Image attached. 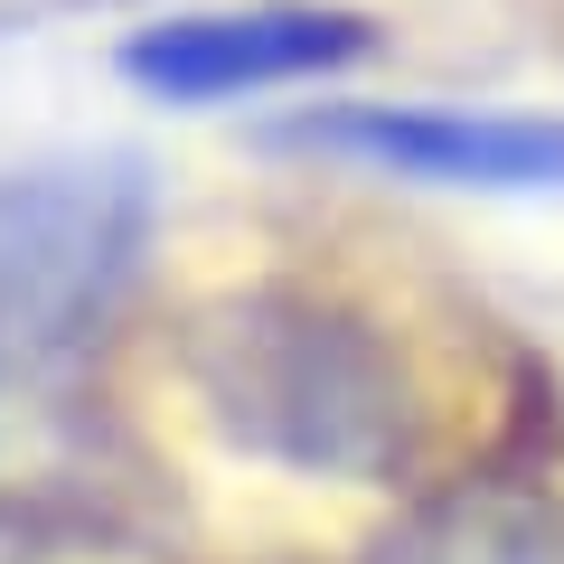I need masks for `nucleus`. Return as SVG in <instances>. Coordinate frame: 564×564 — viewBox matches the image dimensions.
<instances>
[{
    "mask_svg": "<svg viewBox=\"0 0 564 564\" xmlns=\"http://www.w3.org/2000/svg\"><path fill=\"white\" fill-rule=\"evenodd\" d=\"M188 377L226 443L321 480H395L423 443L404 358L321 292H226L188 329Z\"/></svg>",
    "mask_w": 564,
    "mask_h": 564,
    "instance_id": "obj_1",
    "label": "nucleus"
},
{
    "mask_svg": "<svg viewBox=\"0 0 564 564\" xmlns=\"http://www.w3.org/2000/svg\"><path fill=\"white\" fill-rule=\"evenodd\" d=\"M151 245V170L122 151L29 161L0 180V358L76 348Z\"/></svg>",
    "mask_w": 564,
    "mask_h": 564,
    "instance_id": "obj_2",
    "label": "nucleus"
},
{
    "mask_svg": "<svg viewBox=\"0 0 564 564\" xmlns=\"http://www.w3.org/2000/svg\"><path fill=\"white\" fill-rule=\"evenodd\" d=\"M292 151L367 161L433 188H564V113H489V104H321L282 122Z\"/></svg>",
    "mask_w": 564,
    "mask_h": 564,
    "instance_id": "obj_3",
    "label": "nucleus"
},
{
    "mask_svg": "<svg viewBox=\"0 0 564 564\" xmlns=\"http://www.w3.org/2000/svg\"><path fill=\"white\" fill-rule=\"evenodd\" d=\"M377 47V20L358 10H311V0H263V10H180L122 39V76L170 104L263 95V85L339 76Z\"/></svg>",
    "mask_w": 564,
    "mask_h": 564,
    "instance_id": "obj_4",
    "label": "nucleus"
},
{
    "mask_svg": "<svg viewBox=\"0 0 564 564\" xmlns=\"http://www.w3.org/2000/svg\"><path fill=\"white\" fill-rule=\"evenodd\" d=\"M367 564H564V518L527 489H452L414 508Z\"/></svg>",
    "mask_w": 564,
    "mask_h": 564,
    "instance_id": "obj_5",
    "label": "nucleus"
}]
</instances>
